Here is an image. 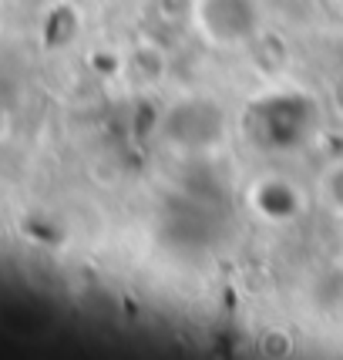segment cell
<instances>
[{"label": "cell", "mask_w": 343, "mask_h": 360, "mask_svg": "<svg viewBox=\"0 0 343 360\" xmlns=\"http://www.w3.org/2000/svg\"><path fill=\"white\" fill-rule=\"evenodd\" d=\"M202 27L219 44H235V41H246L256 34L259 11L252 0H205Z\"/></svg>", "instance_id": "obj_1"}, {"label": "cell", "mask_w": 343, "mask_h": 360, "mask_svg": "<svg viewBox=\"0 0 343 360\" xmlns=\"http://www.w3.org/2000/svg\"><path fill=\"white\" fill-rule=\"evenodd\" d=\"M320 192H323V202L333 209V216H343V162L333 165V169L323 175Z\"/></svg>", "instance_id": "obj_2"}]
</instances>
